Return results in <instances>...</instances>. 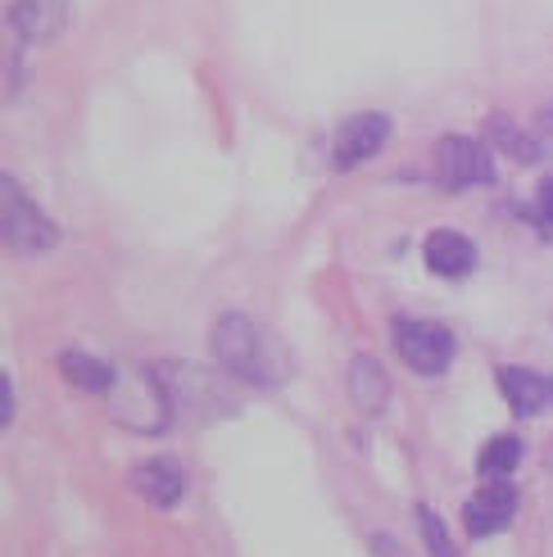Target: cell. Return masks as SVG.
I'll use <instances>...</instances> for the list:
<instances>
[{
  "label": "cell",
  "instance_id": "1",
  "mask_svg": "<svg viewBox=\"0 0 553 557\" xmlns=\"http://www.w3.org/2000/svg\"><path fill=\"white\" fill-rule=\"evenodd\" d=\"M213 358L223 363V372H232L245 385H263L276 389L291 381V354L286 345L272 336L268 326H259L245 313H223L213 322Z\"/></svg>",
  "mask_w": 553,
  "mask_h": 557
},
{
  "label": "cell",
  "instance_id": "2",
  "mask_svg": "<svg viewBox=\"0 0 553 557\" xmlns=\"http://www.w3.org/2000/svg\"><path fill=\"white\" fill-rule=\"evenodd\" d=\"M0 236H5L10 249H23V255H41L60 240V227L27 200V190L5 173L0 177Z\"/></svg>",
  "mask_w": 553,
  "mask_h": 557
},
{
  "label": "cell",
  "instance_id": "3",
  "mask_svg": "<svg viewBox=\"0 0 553 557\" xmlns=\"http://www.w3.org/2000/svg\"><path fill=\"white\" fill-rule=\"evenodd\" d=\"M395 349L422 376H435L454 363V336L440 322H395Z\"/></svg>",
  "mask_w": 553,
  "mask_h": 557
},
{
  "label": "cell",
  "instance_id": "4",
  "mask_svg": "<svg viewBox=\"0 0 553 557\" xmlns=\"http://www.w3.org/2000/svg\"><path fill=\"white\" fill-rule=\"evenodd\" d=\"M435 169L445 186H490L494 182L490 150L472 141V136H445L435 146Z\"/></svg>",
  "mask_w": 553,
  "mask_h": 557
},
{
  "label": "cell",
  "instance_id": "5",
  "mask_svg": "<svg viewBox=\"0 0 553 557\" xmlns=\"http://www.w3.org/2000/svg\"><path fill=\"white\" fill-rule=\"evenodd\" d=\"M385 141H391V119H385V114H354L336 132L331 163H336V169H358V163H368L372 154H381Z\"/></svg>",
  "mask_w": 553,
  "mask_h": 557
},
{
  "label": "cell",
  "instance_id": "6",
  "mask_svg": "<svg viewBox=\"0 0 553 557\" xmlns=\"http://www.w3.org/2000/svg\"><path fill=\"white\" fill-rule=\"evenodd\" d=\"M517 512V490L508 481H490L472 494V504L463 508V521H467V531H472L477 540H490V535H500L508 531V521Z\"/></svg>",
  "mask_w": 553,
  "mask_h": 557
},
{
  "label": "cell",
  "instance_id": "7",
  "mask_svg": "<svg viewBox=\"0 0 553 557\" xmlns=\"http://www.w3.org/2000/svg\"><path fill=\"white\" fill-rule=\"evenodd\" d=\"M132 490L142 494L146 504H155V508H177L182 494H186V476H182L177 462L155 458V462H142L132 471Z\"/></svg>",
  "mask_w": 553,
  "mask_h": 557
},
{
  "label": "cell",
  "instance_id": "8",
  "mask_svg": "<svg viewBox=\"0 0 553 557\" xmlns=\"http://www.w3.org/2000/svg\"><path fill=\"white\" fill-rule=\"evenodd\" d=\"M500 385H504V399L517 417H536V412L553 408V376H540L531 368H504Z\"/></svg>",
  "mask_w": 553,
  "mask_h": 557
},
{
  "label": "cell",
  "instance_id": "9",
  "mask_svg": "<svg viewBox=\"0 0 553 557\" xmlns=\"http://www.w3.org/2000/svg\"><path fill=\"white\" fill-rule=\"evenodd\" d=\"M349 399L364 417H377L385 404H391V376H385V368L372 354H358L349 363Z\"/></svg>",
  "mask_w": 553,
  "mask_h": 557
},
{
  "label": "cell",
  "instance_id": "10",
  "mask_svg": "<svg viewBox=\"0 0 553 557\" xmlns=\"http://www.w3.org/2000/svg\"><path fill=\"white\" fill-rule=\"evenodd\" d=\"M422 259L435 276H467L477 268V245L463 232H431L422 245Z\"/></svg>",
  "mask_w": 553,
  "mask_h": 557
},
{
  "label": "cell",
  "instance_id": "11",
  "mask_svg": "<svg viewBox=\"0 0 553 557\" xmlns=\"http://www.w3.org/2000/svg\"><path fill=\"white\" fill-rule=\"evenodd\" d=\"M10 23L23 41H46L60 33L64 23V0H14L10 10Z\"/></svg>",
  "mask_w": 553,
  "mask_h": 557
},
{
  "label": "cell",
  "instance_id": "12",
  "mask_svg": "<svg viewBox=\"0 0 553 557\" xmlns=\"http://www.w3.org/2000/svg\"><path fill=\"white\" fill-rule=\"evenodd\" d=\"M60 372L77 389H91V395H109V389H114V368L100 363V358H91V354H82V349H64L60 354Z\"/></svg>",
  "mask_w": 553,
  "mask_h": 557
},
{
  "label": "cell",
  "instance_id": "13",
  "mask_svg": "<svg viewBox=\"0 0 553 557\" xmlns=\"http://www.w3.org/2000/svg\"><path fill=\"white\" fill-rule=\"evenodd\" d=\"M521 454H527V444H521L517 435H494L481 449V458H477V471H481V476H490V481H504L508 471H517Z\"/></svg>",
  "mask_w": 553,
  "mask_h": 557
},
{
  "label": "cell",
  "instance_id": "14",
  "mask_svg": "<svg viewBox=\"0 0 553 557\" xmlns=\"http://www.w3.org/2000/svg\"><path fill=\"white\" fill-rule=\"evenodd\" d=\"M490 136H494V141H500V150H508L513 159H527V163H531V159L540 154V146L531 141L527 132H517L508 119H494V123H490Z\"/></svg>",
  "mask_w": 553,
  "mask_h": 557
},
{
  "label": "cell",
  "instance_id": "15",
  "mask_svg": "<svg viewBox=\"0 0 553 557\" xmlns=\"http://www.w3.org/2000/svg\"><path fill=\"white\" fill-rule=\"evenodd\" d=\"M418 525H422V540H427L431 557H458V548H454V540L445 531V521H440L431 508H418Z\"/></svg>",
  "mask_w": 553,
  "mask_h": 557
},
{
  "label": "cell",
  "instance_id": "16",
  "mask_svg": "<svg viewBox=\"0 0 553 557\" xmlns=\"http://www.w3.org/2000/svg\"><path fill=\"white\" fill-rule=\"evenodd\" d=\"M14 422V381H10V372L0 376V426H10Z\"/></svg>",
  "mask_w": 553,
  "mask_h": 557
},
{
  "label": "cell",
  "instance_id": "17",
  "mask_svg": "<svg viewBox=\"0 0 553 557\" xmlns=\"http://www.w3.org/2000/svg\"><path fill=\"white\" fill-rule=\"evenodd\" d=\"M372 553L377 557H408V548H400L395 535H372Z\"/></svg>",
  "mask_w": 553,
  "mask_h": 557
},
{
  "label": "cell",
  "instance_id": "18",
  "mask_svg": "<svg viewBox=\"0 0 553 557\" xmlns=\"http://www.w3.org/2000/svg\"><path fill=\"white\" fill-rule=\"evenodd\" d=\"M540 209H544V218L553 222V177H549V182L540 186Z\"/></svg>",
  "mask_w": 553,
  "mask_h": 557
}]
</instances>
